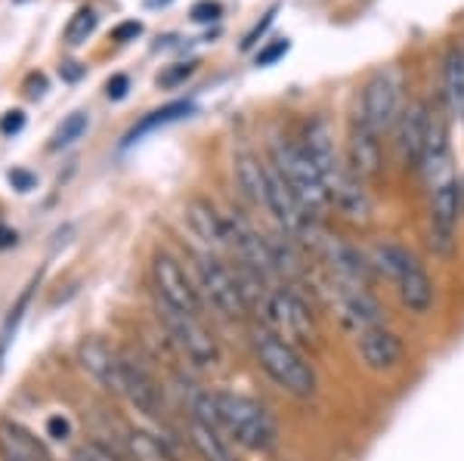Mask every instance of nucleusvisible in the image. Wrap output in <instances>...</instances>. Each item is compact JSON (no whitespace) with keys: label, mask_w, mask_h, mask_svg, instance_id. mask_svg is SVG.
Returning <instances> with one entry per match:
<instances>
[{"label":"nucleus","mask_w":464,"mask_h":461,"mask_svg":"<svg viewBox=\"0 0 464 461\" xmlns=\"http://www.w3.org/2000/svg\"><path fill=\"white\" fill-rule=\"evenodd\" d=\"M189 415L220 427L229 440L245 446L248 452L266 456L279 443V425H276L273 412L264 403H257L254 397H245V393H229V390L198 393L192 399Z\"/></svg>","instance_id":"1"},{"label":"nucleus","mask_w":464,"mask_h":461,"mask_svg":"<svg viewBox=\"0 0 464 461\" xmlns=\"http://www.w3.org/2000/svg\"><path fill=\"white\" fill-rule=\"evenodd\" d=\"M304 149L313 158V165L319 168L322 180L328 186L332 205L338 207L347 220L353 223H369L372 217V198L365 189V180L356 177V170L347 165V158L341 155L338 143H334V130L325 118H313L304 128Z\"/></svg>","instance_id":"2"},{"label":"nucleus","mask_w":464,"mask_h":461,"mask_svg":"<svg viewBox=\"0 0 464 461\" xmlns=\"http://www.w3.org/2000/svg\"><path fill=\"white\" fill-rule=\"evenodd\" d=\"M248 347H251V356H254V362H257V369L264 371L282 393H288V397H295V399H313L319 393L316 366H313L310 356H306V351H301V347L279 338V334L269 331L266 325H254L248 331Z\"/></svg>","instance_id":"3"},{"label":"nucleus","mask_w":464,"mask_h":461,"mask_svg":"<svg viewBox=\"0 0 464 461\" xmlns=\"http://www.w3.org/2000/svg\"><path fill=\"white\" fill-rule=\"evenodd\" d=\"M260 316H264V325L269 331L291 341V344L301 347V351L322 344L319 319L313 313L310 301H306L297 288H288V285L266 288V292L260 294Z\"/></svg>","instance_id":"4"},{"label":"nucleus","mask_w":464,"mask_h":461,"mask_svg":"<svg viewBox=\"0 0 464 461\" xmlns=\"http://www.w3.org/2000/svg\"><path fill=\"white\" fill-rule=\"evenodd\" d=\"M375 266L381 273H387L391 282L396 285V294H400V303L409 310L411 316H430L433 303H437V288H433V279L428 276L424 264L411 255L402 245H378L375 248Z\"/></svg>","instance_id":"5"},{"label":"nucleus","mask_w":464,"mask_h":461,"mask_svg":"<svg viewBox=\"0 0 464 461\" xmlns=\"http://www.w3.org/2000/svg\"><path fill=\"white\" fill-rule=\"evenodd\" d=\"M196 276H198V292L205 307H211L217 316L227 322H242L251 313V285L245 273H232L220 257H214L211 251L196 260Z\"/></svg>","instance_id":"6"},{"label":"nucleus","mask_w":464,"mask_h":461,"mask_svg":"<svg viewBox=\"0 0 464 461\" xmlns=\"http://www.w3.org/2000/svg\"><path fill=\"white\" fill-rule=\"evenodd\" d=\"M269 161L279 168V174L285 177V183L295 189V196L301 198V205L313 220H319L332 207L328 186L322 180L319 168L313 165V158L306 155L304 143H297V139H276Z\"/></svg>","instance_id":"7"},{"label":"nucleus","mask_w":464,"mask_h":461,"mask_svg":"<svg viewBox=\"0 0 464 461\" xmlns=\"http://www.w3.org/2000/svg\"><path fill=\"white\" fill-rule=\"evenodd\" d=\"M159 307V319L168 331V338L177 344V351L186 356L196 369H214L223 362V347L217 341V334L208 329L205 319L201 316H192V313H179V310H170V307Z\"/></svg>","instance_id":"8"},{"label":"nucleus","mask_w":464,"mask_h":461,"mask_svg":"<svg viewBox=\"0 0 464 461\" xmlns=\"http://www.w3.org/2000/svg\"><path fill=\"white\" fill-rule=\"evenodd\" d=\"M149 279H152L155 303L179 310V313H192V316L205 313V301H201L198 285L192 282V276L186 273V266L179 264L170 251H159V255L152 257Z\"/></svg>","instance_id":"9"},{"label":"nucleus","mask_w":464,"mask_h":461,"mask_svg":"<svg viewBox=\"0 0 464 461\" xmlns=\"http://www.w3.org/2000/svg\"><path fill=\"white\" fill-rule=\"evenodd\" d=\"M356 111L365 118V124H369L378 137H384L387 130L396 128L402 111H406L402 109V72L391 65V69H381L372 74Z\"/></svg>","instance_id":"10"},{"label":"nucleus","mask_w":464,"mask_h":461,"mask_svg":"<svg viewBox=\"0 0 464 461\" xmlns=\"http://www.w3.org/2000/svg\"><path fill=\"white\" fill-rule=\"evenodd\" d=\"M461 183L459 177L430 186V248L440 257H452L459 245V220H461Z\"/></svg>","instance_id":"11"},{"label":"nucleus","mask_w":464,"mask_h":461,"mask_svg":"<svg viewBox=\"0 0 464 461\" xmlns=\"http://www.w3.org/2000/svg\"><path fill=\"white\" fill-rule=\"evenodd\" d=\"M353 344L356 353L362 360V366L375 375H391V371H400L402 362H406V344L402 338L391 329L387 319H378V322L362 325L359 331H353Z\"/></svg>","instance_id":"12"},{"label":"nucleus","mask_w":464,"mask_h":461,"mask_svg":"<svg viewBox=\"0 0 464 461\" xmlns=\"http://www.w3.org/2000/svg\"><path fill=\"white\" fill-rule=\"evenodd\" d=\"M428 124H430V106L428 102H411L400 118V133H396V149H400V158L406 168L421 170L424 152H428Z\"/></svg>","instance_id":"13"},{"label":"nucleus","mask_w":464,"mask_h":461,"mask_svg":"<svg viewBox=\"0 0 464 461\" xmlns=\"http://www.w3.org/2000/svg\"><path fill=\"white\" fill-rule=\"evenodd\" d=\"M121 397L130 403L137 412L149 415V418H159L161 415V390L155 384V378L149 375L146 366H140L137 360H130L121 353Z\"/></svg>","instance_id":"14"},{"label":"nucleus","mask_w":464,"mask_h":461,"mask_svg":"<svg viewBox=\"0 0 464 461\" xmlns=\"http://www.w3.org/2000/svg\"><path fill=\"white\" fill-rule=\"evenodd\" d=\"M78 360L87 375L93 378L102 390L121 397V353L111 351L106 341L90 338L78 347Z\"/></svg>","instance_id":"15"},{"label":"nucleus","mask_w":464,"mask_h":461,"mask_svg":"<svg viewBox=\"0 0 464 461\" xmlns=\"http://www.w3.org/2000/svg\"><path fill=\"white\" fill-rule=\"evenodd\" d=\"M347 165L356 170L362 180H375L381 174V137L365 124V118L353 115L350 121V139H347Z\"/></svg>","instance_id":"16"},{"label":"nucleus","mask_w":464,"mask_h":461,"mask_svg":"<svg viewBox=\"0 0 464 461\" xmlns=\"http://www.w3.org/2000/svg\"><path fill=\"white\" fill-rule=\"evenodd\" d=\"M186 220L192 233L208 245V251H227L229 248V220L220 214L208 198H189L186 202Z\"/></svg>","instance_id":"17"},{"label":"nucleus","mask_w":464,"mask_h":461,"mask_svg":"<svg viewBox=\"0 0 464 461\" xmlns=\"http://www.w3.org/2000/svg\"><path fill=\"white\" fill-rule=\"evenodd\" d=\"M232 170H236V180L242 196L248 198L254 207H269V161H260L257 155L242 149L236 152V161H232Z\"/></svg>","instance_id":"18"},{"label":"nucleus","mask_w":464,"mask_h":461,"mask_svg":"<svg viewBox=\"0 0 464 461\" xmlns=\"http://www.w3.org/2000/svg\"><path fill=\"white\" fill-rule=\"evenodd\" d=\"M189 440L201 461H238L227 440V434H223L220 427L208 425V421L192 418V415H189Z\"/></svg>","instance_id":"19"},{"label":"nucleus","mask_w":464,"mask_h":461,"mask_svg":"<svg viewBox=\"0 0 464 461\" xmlns=\"http://www.w3.org/2000/svg\"><path fill=\"white\" fill-rule=\"evenodd\" d=\"M0 458L4 461H47V452L32 440L28 430L16 425H0Z\"/></svg>","instance_id":"20"},{"label":"nucleus","mask_w":464,"mask_h":461,"mask_svg":"<svg viewBox=\"0 0 464 461\" xmlns=\"http://www.w3.org/2000/svg\"><path fill=\"white\" fill-rule=\"evenodd\" d=\"M443 81H446L449 109L464 121V43H452V47H449Z\"/></svg>","instance_id":"21"},{"label":"nucleus","mask_w":464,"mask_h":461,"mask_svg":"<svg viewBox=\"0 0 464 461\" xmlns=\"http://www.w3.org/2000/svg\"><path fill=\"white\" fill-rule=\"evenodd\" d=\"M192 102L189 100H179V102H170V106H164V109H155V111H149V115L143 118L140 124H133V130L127 133V146L130 143H137L140 137H146V133H152V130H159V128H168V124H174L179 121V118H186V115H192Z\"/></svg>","instance_id":"22"},{"label":"nucleus","mask_w":464,"mask_h":461,"mask_svg":"<svg viewBox=\"0 0 464 461\" xmlns=\"http://www.w3.org/2000/svg\"><path fill=\"white\" fill-rule=\"evenodd\" d=\"M87 124H90L87 111H72V115L63 118V124L56 128L53 139H50V149L56 152V149H65V146L78 143V139L87 133Z\"/></svg>","instance_id":"23"},{"label":"nucleus","mask_w":464,"mask_h":461,"mask_svg":"<svg viewBox=\"0 0 464 461\" xmlns=\"http://www.w3.org/2000/svg\"><path fill=\"white\" fill-rule=\"evenodd\" d=\"M96 25H100V16H96L93 6H81V10L69 19V25H65V43H72V47L84 43L87 37L96 32Z\"/></svg>","instance_id":"24"},{"label":"nucleus","mask_w":464,"mask_h":461,"mask_svg":"<svg viewBox=\"0 0 464 461\" xmlns=\"http://www.w3.org/2000/svg\"><path fill=\"white\" fill-rule=\"evenodd\" d=\"M127 443H130V452L137 461H174L164 452V446L159 440H152L149 434H143V430H133V434L127 437Z\"/></svg>","instance_id":"25"},{"label":"nucleus","mask_w":464,"mask_h":461,"mask_svg":"<svg viewBox=\"0 0 464 461\" xmlns=\"http://www.w3.org/2000/svg\"><path fill=\"white\" fill-rule=\"evenodd\" d=\"M192 22H198V25H208V22H217L223 16V6L217 4V0H198L196 6H192Z\"/></svg>","instance_id":"26"},{"label":"nucleus","mask_w":464,"mask_h":461,"mask_svg":"<svg viewBox=\"0 0 464 461\" xmlns=\"http://www.w3.org/2000/svg\"><path fill=\"white\" fill-rule=\"evenodd\" d=\"M6 180H10V186L16 192H32L37 186V177L32 174V170H25V168H13L10 174H6Z\"/></svg>","instance_id":"27"},{"label":"nucleus","mask_w":464,"mask_h":461,"mask_svg":"<svg viewBox=\"0 0 464 461\" xmlns=\"http://www.w3.org/2000/svg\"><path fill=\"white\" fill-rule=\"evenodd\" d=\"M196 72V65L192 62H183V65H174V69H168L164 74H159V87H177L179 81H186L189 74Z\"/></svg>","instance_id":"28"},{"label":"nucleus","mask_w":464,"mask_h":461,"mask_svg":"<svg viewBox=\"0 0 464 461\" xmlns=\"http://www.w3.org/2000/svg\"><path fill=\"white\" fill-rule=\"evenodd\" d=\"M22 128H25V111L13 109V111H6V115L0 118V133H4V137H16Z\"/></svg>","instance_id":"29"},{"label":"nucleus","mask_w":464,"mask_h":461,"mask_svg":"<svg viewBox=\"0 0 464 461\" xmlns=\"http://www.w3.org/2000/svg\"><path fill=\"white\" fill-rule=\"evenodd\" d=\"M74 461H118L111 456V449H106L102 443H87L84 449L74 456Z\"/></svg>","instance_id":"30"},{"label":"nucleus","mask_w":464,"mask_h":461,"mask_svg":"<svg viewBox=\"0 0 464 461\" xmlns=\"http://www.w3.org/2000/svg\"><path fill=\"white\" fill-rule=\"evenodd\" d=\"M288 47H291L288 41H276V43H269L266 50H260V53H257V59H254V62H257V65H273L276 59H282V56L288 53Z\"/></svg>","instance_id":"31"},{"label":"nucleus","mask_w":464,"mask_h":461,"mask_svg":"<svg viewBox=\"0 0 464 461\" xmlns=\"http://www.w3.org/2000/svg\"><path fill=\"white\" fill-rule=\"evenodd\" d=\"M127 91H130V78H127V74H111L109 84H106V96H109V100H115V102L124 100Z\"/></svg>","instance_id":"32"},{"label":"nucleus","mask_w":464,"mask_h":461,"mask_svg":"<svg viewBox=\"0 0 464 461\" xmlns=\"http://www.w3.org/2000/svg\"><path fill=\"white\" fill-rule=\"evenodd\" d=\"M143 34V22H121V25L115 28V32H111V37H115V41H121V43H127V41H137V37Z\"/></svg>","instance_id":"33"},{"label":"nucleus","mask_w":464,"mask_h":461,"mask_svg":"<svg viewBox=\"0 0 464 461\" xmlns=\"http://www.w3.org/2000/svg\"><path fill=\"white\" fill-rule=\"evenodd\" d=\"M273 19H276V10H269L266 16H264V22H257V25H254V32H251L248 37H245V50H248V47H254V43H257V37L264 34L269 25H273Z\"/></svg>","instance_id":"34"},{"label":"nucleus","mask_w":464,"mask_h":461,"mask_svg":"<svg viewBox=\"0 0 464 461\" xmlns=\"http://www.w3.org/2000/svg\"><path fill=\"white\" fill-rule=\"evenodd\" d=\"M44 91H47V78H44V74H32V78L25 81V93L32 96V100L44 96Z\"/></svg>","instance_id":"35"},{"label":"nucleus","mask_w":464,"mask_h":461,"mask_svg":"<svg viewBox=\"0 0 464 461\" xmlns=\"http://www.w3.org/2000/svg\"><path fill=\"white\" fill-rule=\"evenodd\" d=\"M50 434H56V440H63V437L69 434V425H65L63 418H50Z\"/></svg>","instance_id":"36"},{"label":"nucleus","mask_w":464,"mask_h":461,"mask_svg":"<svg viewBox=\"0 0 464 461\" xmlns=\"http://www.w3.org/2000/svg\"><path fill=\"white\" fill-rule=\"evenodd\" d=\"M63 72H65V78H69V81H78L81 74H84V69H78L74 62H65V65H63Z\"/></svg>","instance_id":"37"},{"label":"nucleus","mask_w":464,"mask_h":461,"mask_svg":"<svg viewBox=\"0 0 464 461\" xmlns=\"http://www.w3.org/2000/svg\"><path fill=\"white\" fill-rule=\"evenodd\" d=\"M13 242H16V233L0 226V248H6V245H13Z\"/></svg>","instance_id":"38"},{"label":"nucleus","mask_w":464,"mask_h":461,"mask_svg":"<svg viewBox=\"0 0 464 461\" xmlns=\"http://www.w3.org/2000/svg\"><path fill=\"white\" fill-rule=\"evenodd\" d=\"M149 6H159V4H170V0H146Z\"/></svg>","instance_id":"39"},{"label":"nucleus","mask_w":464,"mask_h":461,"mask_svg":"<svg viewBox=\"0 0 464 461\" xmlns=\"http://www.w3.org/2000/svg\"><path fill=\"white\" fill-rule=\"evenodd\" d=\"M461 198H464V180H461Z\"/></svg>","instance_id":"40"}]
</instances>
